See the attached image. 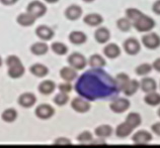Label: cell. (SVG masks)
<instances>
[{
  "mask_svg": "<svg viewBox=\"0 0 160 148\" xmlns=\"http://www.w3.org/2000/svg\"><path fill=\"white\" fill-rule=\"evenodd\" d=\"M76 91L83 98L96 100L107 98L118 92L115 79L102 69H92L82 75L76 83Z\"/></svg>",
  "mask_w": 160,
  "mask_h": 148,
  "instance_id": "cell-1",
  "label": "cell"
},
{
  "mask_svg": "<svg viewBox=\"0 0 160 148\" xmlns=\"http://www.w3.org/2000/svg\"><path fill=\"white\" fill-rule=\"evenodd\" d=\"M8 66V75L12 79L20 78L24 74V67L20 60L15 56H9L6 60Z\"/></svg>",
  "mask_w": 160,
  "mask_h": 148,
  "instance_id": "cell-2",
  "label": "cell"
},
{
  "mask_svg": "<svg viewBox=\"0 0 160 148\" xmlns=\"http://www.w3.org/2000/svg\"><path fill=\"white\" fill-rule=\"evenodd\" d=\"M133 25L139 32H147V31H150L151 29L155 26V21L151 17H149L148 15H145L142 13L134 21Z\"/></svg>",
  "mask_w": 160,
  "mask_h": 148,
  "instance_id": "cell-3",
  "label": "cell"
},
{
  "mask_svg": "<svg viewBox=\"0 0 160 148\" xmlns=\"http://www.w3.org/2000/svg\"><path fill=\"white\" fill-rule=\"evenodd\" d=\"M68 62L71 67L75 70H82L86 66V58L81 53H74L68 58Z\"/></svg>",
  "mask_w": 160,
  "mask_h": 148,
  "instance_id": "cell-4",
  "label": "cell"
},
{
  "mask_svg": "<svg viewBox=\"0 0 160 148\" xmlns=\"http://www.w3.org/2000/svg\"><path fill=\"white\" fill-rule=\"evenodd\" d=\"M46 11H47V8L40 1H32L28 6V12L36 18L43 16L46 13Z\"/></svg>",
  "mask_w": 160,
  "mask_h": 148,
  "instance_id": "cell-5",
  "label": "cell"
},
{
  "mask_svg": "<svg viewBox=\"0 0 160 148\" xmlns=\"http://www.w3.org/2000/svg\"><path fill=\"white\" fill-rule=\"evenodd\" d=\"M143 45L149 49H155L160 45V36L154 32H150L142 37Z\"/></svg>",
  "mask_w": 160,
  "mask_h": 148,
  "instance_id": "cell-6",
  "label": "cell"
},
{
  "mask_svg": "<svg viewBox=\"0 0 160 148\" xmlns=\"http://www.w3.org/2000/svg\"><path fill=\"white\" fill-rule=\"evenodd\" d=\"M132 139L135 145H147L152 140V135L145 130H141L135 133Z\"/></svg>",
  "mask_w": 160,
  "mask_h": 148,
  "instance_id": "cell-7",
  "label": "cell"
},
{
  "mask_svg": "<svg viewBox=\"0 0 160 148\" xmlns=\"http://www.w3.org/2000/svg\"><path fill=\"white\" fill-rule=\"evenodd\" d=\"M130 108V102L127 99L119 98L111 103V110L115 113H124Z\"/></svg>",
  "mask_w": 160,
  "mask_h": 148,
  "instance_id": "cell-8",
  "label": "cell"
},
{
  "mask_svg": "<svg viewBox=\"0 0 160 148\" xmlns=\"http://www.w3.org/2000/svg\"><path fill=\"white\" fill-rule=\"evenodd\" d=\"M54 109L48 104H42L36 109V115L41 119H49L54 115Z\"/></svg>",
  "mask_w": 160,
  "mask_h": 148,
  "instance_id": "cell-9",
  "label": "cell"
},
{
  "mask_svg": "<svg viewBox=\"0 0 160 148\" xmlns=\"http://www.w3.org/2000/svg\"><path fill=\"white\" fill-rule=\"evenodd\" d=\"M141 45L139 44V41L135 39H128L124 42V49L125 52L131 54V56H134V54H137L139 52H140Z\"/></svg>",
  "mask_w": 160,
  "mask_h": 148,
  "instance_id": "cell-10",
  "label": "cell"
},
{
  "mask_svg": "<svg viewBox=\"0 0 160 148\" xmlns=\"http://www.w3.org/2000/svg\"><path fill=\"white\" fill-rule=\"evenodd\" d=\"M71 106L78 113H85L90 109V104L82 98H75L71 103Z\"/></svg>",
  "mask_w": 160,
  "mask_h": 148,
  "instance_id": "cell-11",
  "label": "cell"
},
{
  "mask_svg": "<svg viewBox=\"0 0 160 148\" xmlns=\"http://www.w3.org/2000/svg\"><path fill=\"white\" fill-rule=\"evenodd\" d=\"M36 35L43 40H50L53 39L54 31L47 25H41V26L37 28Z\"/></svg>",
  "mask_w": 160,
  "mask_h": 148,
  "instance_id": "cell-12",
  "label": "cell"
},
{
  "mask_svg": "<svg viewBox=\"0 0 160 148\" xmlns=\"http://www.w3.org/2000/svg\"><path fill=\"white\" fill-rule=\"evenodd\" d=\"M140 87L143 92L151 93V92L156 91L157 84L155 82V80L152 78H144V79H142V81L140 83Z\"/></svg>",
  "mask_w": 160,
  "mask_h": 148,
  "instance_id": "cell-13",
  "label": "cell"
},
{
  "mask_svg": "<svg viewBox=\"0 0 160 148\" xmlns=\"http://www.w3.org/2000/svg\"><path fill=\"white\" fill-rule=\"evenodd\" d=\"M36 96L31 94V93H26V94H22V96L18 98V103L22 107L24 108H29L32 106L35 105L36 103Z\"/></svg>",
  "mask_w": 160,
  "mask_h": 148,
  "instance_id": "cell-14",
  "label": "cell"
},
{
  "mask_svg": "<svg viewBox=\"0 0 160 148\" xmlns=\"http://www.w3.org/2000/svg\"><path fill=\"white\" fill-rule=\"evenodd\" d=\"M81 14H82V9L78 5H71L65 11L66 17L69 20H76L81 16Z\"/></svg>",
  "mask_w": 160,
  "mask_h": 148,
  "instance_id": "cell-15",
  "label": "cell"
},
{
  "mask_svg": "<svg viewBox=\"0 0 160 148\" xmlns=\"http://www.w3.org/2000/svg\"><path fill=\"white\" fill-rule=\"evenodd\" d=\"M94 37L98 44H106L108 41L109 37H111V33H109L108 29L106 27H100L96 29L94 33Z\"/></svg>",
  "mask_w": 160,
  "mask_h": 148,
  "instance_id": "cell-16",
  "label": "cell"
},
{
  "mask_svg": "<svg viewBox=\"0 0 160 148\" xmlns=\"http://www.w3.org/2000/svg\"><path fill=\"white\" fill-rule=\"evenodd\" d=\"M60 76L61 78L66 82H72L73 80L76 79L77 77V73L75 69L73 67H65L60 71Z\"/></svg>",
  "mask_w": 160,
  "mask_h": 148,
  "instance_id": "cell-17",
  "label": "cell"
},
{
  "mask_svg": "<svg viewBox=\"0 0 160 148\" xmlns=\"http://www.w3.org/2000/svg\"><path fill=\"white\" fill-rule=\"evenodd\" d=\"M133 131H134V129L127 123V122L125 121L124 123L120 124L119 126L117 127V129H116V134H117V136H118V137H120V138H125V137L129 136V135L131 134V133L133 132Z\"/></svg>",
  "mask_w": 160,
  "mask_h": 148,
  "instance_id": "cell-18",
  "label": "cell"
},
{
  "mask_svg": "<svg viewBox=\"0 0 160 148\" xmlns=\"http://www.w3.org/2000/svg\"><path fill=\"white\" fill-rule=\"evenodd\" d=\"M103 53L108 58H116L121 54V49L116 44H109L103 49Z\"/></svg>",
  "mask_w": 160,
  "mask_h": 148,
  "instance_id": "cell-19",
  "label": "cell"
},
{
  "mask_svg": "<svg viewBox=\"0 0 160 148\" xmlns=\"http://www.w3.org/2000/svg\"><path fill=\"white\" fill-rule=\"evenodd\" d=\"M83 20H84V22L88 25H90V26H98V25L102 23L103 18L102 15H99L98 13H90V14H87Z\"/></svg>",
  "mask_w": 160,
  "mask_h": 148,
  "instance_id": "cell-20",
  "label": "cell"
},
{
  "mask_svg": "<svg viewBox=\"0 0 160 148\" xmlns=\"http://www.w3.org/2000/svg\"><path fill=\"white\" fill-rule=\"evenodd\" d=\"M18 23H19L20 25H22V26H31L33 23H35L36 21V17H33L32 14H29L28 12L27 13H22L18 16Z\"/></svg>",
  "mask_w": 160,
  "mask_h": 148,
  "instance_id": "cell-21",
  "label": "cell"
},
{
  "mask_svg": "<svg viewBox=\"0 0 160 148\" xmlns=\"http://www.w3.org/2000/svg\"><path fill=\"white\" fill-rule=\"evenodd\" d=\"M87 37L85 35V33H83L82 31H72L69 35V40L72 42L73 44H82L86 41Z\"/></svg>",
  "mask_w": 160,
  "mask_h": 148,
  "instance_id": "cell-22",
  "label": "cell"
},
{
  "mask_svg": "<svg viewBox=\"0 0 160 148\" xmlns=\"http://www.w3.org/2000/svg\"><path fill=\"white\" fill-rule=\"evenodd\" d=\"M139 88H140V84H139L137 80H130L128 84L126 85V87L124 88L123 92L126 96H132L138 91Z\"/></svg>",
  "mask_w": 160,
  "mask_h": 148,
  "instance_id": "cell-23",
  "label": "cell"
},
{
  "mask_svg": "<svg viewBox=\"0 0 160 148\" xmlns=\"http://www.w3.org/2000/svg\"><path fill=\"white\" fill-rule=\"evenodd\" d=\"M126 122H127V123L131 126L133 129L137 128V127H139L142 123V119H141L140 114L135 113V112L130 113L127 116V118H126Z\"/></svg>",
  "mask_w": 160,
  "mask_h": 148,
  "instance_id": "cell-24",
  "label": "cell"
},
{
  "mask_svg": "<svg viewBox=\"0 0 160 148\" xmlns=\"http://www.w3.org/2000/svg\"><path fill=\"white\" fill-rule=\"evenodd\" d=\"M31 73L32 75H35L36 77L42 78V77H45V76L48 75L49 70H48V67L46 66H44V65H41V63H36V65H33V66L31 67Z\"/></svg>",
  "mask_w": 160,
  "mask_h": 148,
  "instance_id": "cell-25",
  "label": "cell"
},
{
  "mask_svg": "<svg viewBox=\"0 0 160 148\" xmlns=\"http://www.w3.org/2000/svg\"><path fill=\"white\" fill-rule=\"evenodd\" d=\"M89 66L92 69H102L106 66V61L99 54H93L89 58Z\"/></svg>",
  "mask_w": 160,
  "mask_h": 148,
  "instance_id": "cell-26",
  "label": "cell"
},
{
  "mask_svg": "<svg viewBox=\"0 0 160 148\" xmlns=\"http://www.w3.org/2000/svg\"><path fill=\"white\" fill-rule=\"evenodd\" d=\"M55 88H56V85H55V83L47 80V81H44L43 83L40 84L39 91L44 95H49V94H51V93L54 92Z\"/></svg>",
  "mask_w": 160,
  "mask_h": 148,
  "instance_id": "cell-27",
  "label": "cell"
},
{
  "mask_svg": "<svg viewBox=\"0 0 160 148\" xmlns=\"http://www.w3.org/2000/svg\"><path fill=\"white\" fill-rule=\"evenodd\" d=\"M115 81H116L118 92H120V91L123 92L124 88L126 87V85H127L128 82L130 81V78H129L128 75L122 73V74H119V75L117 76L116 79H115Z\"/></svg>",
  "mask_w": 160,
  "mask_h": 148,
  "instance_id": "cell-28",
  "label": "cell"
},
{
  "mask_svg": "<svg viewBox=\"0 0 160 148\" xmlns=\"http://www.w3.org/2000/svg\"><path fill=\"white\" fill-rule=\"evenodd\" d=\"M145 103L147 105L150 106H157L160 104V94L156 92H151L147 93V95L145 96Z\"/></svg>",
  "mask_w": 160,
  "mask_h": 148,
  "instance_id": "cell-29",
  "label": "cell"
},
{
  "mask_svg": "<svg viewBox=\"0 0 160 148\" xmlns=\"http://www.w3.org/2000/svg\"><path fill=\"white\" fill-rule=\"evenodd\" d=\"M112 133V129L111 126L108 125H102L98 126V128L95 129V134L96 136L99 138H107L109 137Z\"/></svg>",
  "mask_w": 160,
  "mask_h": 148,
  "instance_id": "cell-30",
  "label": "cell"
},
{
  "mask_svg": "<svg viewBox=\"0 0 160 148\" xmlns=\"http://www.w3.org/2000/svg\"><path fill=\"white\" fill-rule=\"evenodd\" d=\"M48 45L44 44V42H37V44H32V48H31V50L33 54H36V56H42V54H45L46 53L48 52Z\"/></svg>",
  "mask_w": 160,
  "mask_h": 148,
  "instance_id": "cell-31",
  "label": "cell"
},
{
  "mask_svg": "<svg viewBox=\"0 0 160 148\" xmlns=\"http://www.w3.org/2000/svg\"><path fill=\"white\" fill-rule=\"evenodd\" d=\"M133 23L131 22V20H129L127 17L126 18H121L117 21V26L119 27V29H121L122 31H129L131 29Z\"/></svg>",
  "mask_w": 160,
  "mask_h": 148,
  "instance_id": "cell-32",
  "label": "cell"
},
{
  "mask_svg": "<svg viewBox=\"0 0 160 148\" xmlns=\"http://www.w3.org/2000/svg\"><path fill=\"white\" fill-rule=\"evenodd\" d=\"M152 69H153V67L151 66L150 63H147V62L141 63L140 66H138L136 67V74L138 76H146L152 71Z\"/></svg>",
  "mask_w": 160,
  "mask_h": 148,
  "instance_id": "cell-33",
  "label": "cell"
},
{
  "mask_svg": "<svg viewBox=\"0 0 160 148\" xmlns=\"http://www.w3.org/2000/svg\"><path fill=\"white\" fill-rule=\"evenodd\" d=\"M16 117H18V113L14 109H7L2 113V119L5 122H13Z\"/></svg>",
  "mask_w": 160,
  "mask_h": 148,
  "instance_id": "cell-34",
  "label": "cell"
},
{
  "mask_svg": "<svg viewBox=\"0 0 160 148\" xmlns=\"http://www.w3.org/2000/svg\"><path fill=\"white\" fill-rule=\"evenodd\" d=\"M52 50L55 53L63 56V54L67 53V52H68V48L62 42H54L52 44Z\"/></svg>",
  "mask_w": 160,
  "mask_h": 148,
  "instance_id": "cell-35",
  "label": "cell"
},
{
  "mask_svg": "<svg viewBox=\"0 0 160 148\" xmlns=\"http://www.w3.org/2000/svg\"><path fill=\"white\" fill-rule=\"evenodd\" d=\"M142 14V12L139 10V9H136V8H128L127 10H126V16H127V18L129 20H131V22L133 23L135 20H136L139 16Z\"/></svg>",
  "mask_w": 160,
  "mask_h": 148,
  "instance_id": "cell-36",
  "label": "cell"
},
{
  "mask_svg": "<svg viewBox=\"0 0 160 148\" xmlns=\"http://www.w3.org/2000/svg\"><path fill=\"white\" fill-rule=\"evenodd\" d=\"M77 140L80 143H82V144H88V143H91V141H92V135L90 132L85 131V132H83L79 135L77 137Z\"/></svg>",
  "mask_w": 160,
  "mask_h": 148,
  "instance_id": "cell-37",
  "label": "cell"
},
{
  "mask_svg": "<svg viewBox=\"0 0 160 148\" xmlns=\"http://www.w3.org/2000/svg\"><path fill=\"white\" fill-rule=\"evenodd\" d=\"M68 100H69V97L68 95L66 94V93H60V94H58L56 97H55V99H54V102L56 103L58 106H63V105H65L67 102H68Z\"/></svg>",
  "mask_w": 160,
  "mask_h": 148,
  "instance_id": "cell-38",
  "label": "cell"
},
{
  "mask_svg": "<svg viewBox=\"0 0 160 148\" xmlns=\"http://www.w3.org/2000/svg\"><path fill=\"white\" fill-rule=\"evenodd\" d=\"M59 90L62 93H66V94H68V93L72 90V87H71V85L66 83V84H61L60 86H59Z\"/></svg>",
  "mask_w": 160,
  "mask_h": 148,
  "instance_id": "cell-39",
  "label": "cell"
},
{
  "mask_svg": "<svg viewBox=\"0 0 160 148\" xmlns=\"http://www.w3.org/2000/svg\"><path fill=\"white\" fill-rule=\"evenodd\" d=\"M55 144L56 145H71V141L67 138H58L56 141H55Z\"/></svg>",
  "mask_w": 160,
  "mask_h": 148,
  "instance_id": "cell-40",
  "label": "cell"
},
{
  "mask_svg": "<svg viewBox=\"0 0 160 148\" xmlns=\"http://www.w3.org/2000/svg\"><path fill=\"white\" fill-rule=\"evenodd\" d=\"M152 10H153L154 13H156V14L160 15V0H157V1L153 4Z\"/></svg>",
  "mask_w": 160,
  "mask_h": 148,
  "instance_id": "cell-41",
  "label": "cell"
},
{
  "mask_svg": "<svg viewBox=\"0 0 160 148\" xmlns=\"http://www.w3.org/2000/svg\"><path fill=\"white\" fill-rule=\"evenodd\" d=\"M151 129H152V131L155 134H157L158 136H160V123H155L154 125H152Z\"/></svg>",
  "mask_w": 160,
  "mask_h": 148,
  "instance_id": "cell-42",
  "label": "cell"
},
{
  "mask_svg": "<svg viewBox=\"0 0 160 148\" xmlns=\"http://www.w3.org/2000/svg\"><path fill=\"white\" fill-rule=\"evenodd\" d=\"M152 67H153L154 70H156L157 72H159V73H160V58H157V60L153 62Z\"/></svg>",
  "mask_w": 160,
  "mask_h": 148,
  "instance_id": "cell-43",
  "label": "cell"
},
{
  "mask_svg": "<svg viewBox=\"0 0 160 148\" xmlns=\"http://www.w3.org/2000/svg\"><path fill=\"white\" fill-rule=\"evenodd\" d=\"M2 4L4 5H12V4H14L15 2H18V0H0Z\"/></svg>",
  "mask_w": 160,
  "mask_h": 148,
  "instance_id": "cell-44",
  "label": "cell"
},
{
  "mask_svg": "<svg viewBox=\"0 0 160 148\" xmlns=\"http://www.w3.org/2000/svg\"><path fill=\"white\" fill-rule=\"evenodd\" d=\"M45 1H47L48 3H55V2H57L58 0H45Z\"/></svg>",
  "mask_w": 160,
  "mask_h": 148,
  "instance_id": "cell-45",
  "label": "cell"
},
{
  "mask_svg": "<svg viewBox=\"0 0 160 148\" xmlns=\"http://www.w3.org/2000/svg\"><path fill=\"white\" fill-rule=\"evenodd\" d=\"M83 1H85V2H92V1H94V0H83Z\"/></svg>",
  "mask_w": 160,
  "mask_h": 148,
  "instance_id": "cell-46",
  "label": "cell"
},
{
  "mask_svg": "<svg viewBox=\"0 0 160 148\" xmlns=\"http://www.w3.org/2000/svg\"><path fill=\"white\" fill-rule=\"evenodd\" d=\"M1 65H2V60H1V58H0V67H1Z\"/></svg>",
  "mask_w": 160,
  "mask_h": 148,
  "instance_id": "cell-47",
  "label": "cell"
},
{
  "mask_svg": "<svg viewBox=\"0 0 160 148\" xmlns=\"http://www.w3.org/2000/svg\"><path fill=\"white\" fill-rule=\"evenodd\" d=\"M158 116H159V117H160V109H159V110H158Z\"/></svg>",
  "mask_w": 160,
  "mask_h": 148,
  "instance_id": "cell-48",
  "label": "cell"
}]
</instances>
